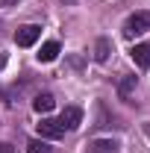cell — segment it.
Segmentation results:
<instances>
[{"label":"cell","instance_id":"8","mask_svg":"<svg viewBox=\"0 0 150 153\" xmlns=\"http://www.w3.org/2000/svg\"><path fill=\"white\" fill-rule=\"evenodd\" d=\"M109 53H112V41H109V38H97L94 59H97V62H106V59H109Z\"/></svg>","mask_w":150,"mask_h":153},{"label":"cell","instance_id":"9","mask_svg":"<svg viewBox=\"0 0 150 153\" xmlns=\"http://www.w3.org/2000/svg\"><path fill=\"white\" fill-rule=\"evenodd\" d=\"M33 109H36L38 115L50 112V109H53V94H38L36 100H33Z\"/></svg>","mask_w":150,"mask_h":153},{"label":"cell","instance_id":"4","mask_svg":"<svg viewBox=\"0 0 150 153\" xmlns=\"http://www.w3.org/2000/svg\"><path fill=\"white\" fill-rule=\"evenodd\" d=\"M59 124H62L65 130H76V127L82 124V109H79V106H68L65 112L59 115Z\"/></svg>","mask_w":150,"mask_h":153},{"label":"cell","instance_id":"12","mask_svg":"<svg viewBox=\"0 0 150 153\" xmlns=\"http://www.w3.org/2000/svg\"><path fill=\"white\" fill-rule=\"evenodd\" d=\"M0 153H12V144H0Z\"/></svg>","mask_w":150,"mask_h":153},{"label":"cell","instance_id":"6","mask_svg":"<svg viewBox=\"0 0 150 153\" xmlns=\"http://www.w3.org/2000/svg\"><path fill=\"white\" fill-rule=\"evenodd\" d=\"M118 141L115 138H97V141H91L88 147H85V153H118Z\"/></svg>","mask_w":150,"mask_h":153},{"label":"cell","instance_id":"5","mask_svg":"<svg viewBox=\"0 0 150 153\" xmlns=\"http://www.w3.org/2000/svg\"><path fill=\"white\" fill-rule=\"evenodd\" d=\"M132 62L138 65V68H150V41H141V44H135L130 50Z\"/></svg>","mask_w":150,"mask_h":153},{"label":"cell","instance_id":"2","mask_svg":"<svg viewBox=\"0 0 150 153\" xmlns=\"http://www.w3.org/2000/svg\"><path fill=\"white\" fill-rule=\"evenodd\" d=\"M38 38H41V27H38V24H27V27H18L15 44H18V47H33Z\"/></svg>","mask_w":150,"mask_h":153},{"label":"cell","instance_id":"15","mask_svg":"<svg viewBox=\"0 0 150 153\" xmlns=\"http://www.w3.org/2000/svg\"><path fill=\"white\" fill-rule=\"evenodd\" d=\"M147 135H150V124H147Z\"/></svg>","mask_w":150,"mask_h":153},{"label":"cell","instance_id":"3","mask_svg":"<svg viewBox=\"0 0 150 153\" xmlns=\"http://www.w3.org/2000/svg\"><path fill=\"white\" fill-rule=\"evenodd\" d=\"M65 133L68 130L59 124V118H41V124H38V135L41 138H62Z\"/></svg>","mask_w":150,"mask_h":153},{"label":"cell","instance_id":"7","mask_svg":"<svg viewBox=\"0 0 150 153\" xmlns=\"http://www.w3.org/2000/svg\"><path fill=\"white\" fill-rule=\"evenodd\" d=\"M59 50H62V47H59V41H44V44H41V50H38L36 56H38V62H53V59L59 56Z\"/></svg>","mask_w":150,"mask_h":153},{"label":"cell","instance_id":"11","mask_svg":"<svg viewBox=\"0 0 150 153\" xmlns=\"http://www.w3.org/2000/svg\"><path fill=\"white\" fill-rule=\"evenodd\" d=\"M132 85H135V76H124L121 79V85H118V91H121V97H127L132 91Z\"/></svg>","mask_w":150,"mask_h":153},{"label":"cell","instance_id":"16","mask_svg":"<svg viewBox=\"0 0 150 153\" xmlns=\"http://www.w3.org/2000/svg\"><path fill=\"white\" fill-rule=\"evenodd\" d=\"M65 3H71V0H65Z\"/></svg>","mask_w":150,"mask_h":153},{"label":"cell","instance_id":"10","mask_svg":"<svg viewBox=\"0 0 150 153\" xmlns=\"http://www.w3.org/2000/svg\"><path fill=\"white\" fill-rule=\"evenodd\" d=\"M27 153H53V150H50V144H47L44 138H33V141L27 144Z\"/></svg>","mask_w":150,"mask_h":153},{"label":"cell","instance_id":"1","mask_svg":"<svg viewBox=\"0 0 150 153\" xmlns=\"http://www.w3.org/2000/svg\"><path fill=\"white\" fill-rule=\"evenodd\" d=\"M150 30V12H135V15H130V18L124 21V38H135L141 36V33H147Z\"/></svg>","mask_w":150,"mask_h":153},{"label":"cell","instance_id":"14","mask_svg":"<svg viewBox=\"0 0 150 153\" xmlns=\"http://www.w3.org/2000/svg\"><path fill=\"white\" fill-rule=\"evenodd\" d=\"M3 62H6V56H0V68H3Z\"/></svg>","mask_w":150,"mask_h":153},{"label":"cell","instance_id":"13","mask_svg":"<svg viewBox=\"0 0 150 153\" xmlns=\"http://www.w3.org/2000/svg\"><path fill=\"white\" fill-rule=\"evenodd\" d=\"M18 0H0V6H15Z\"/></svg>","mask_w":150,"mask_h":153}]
</instances>
